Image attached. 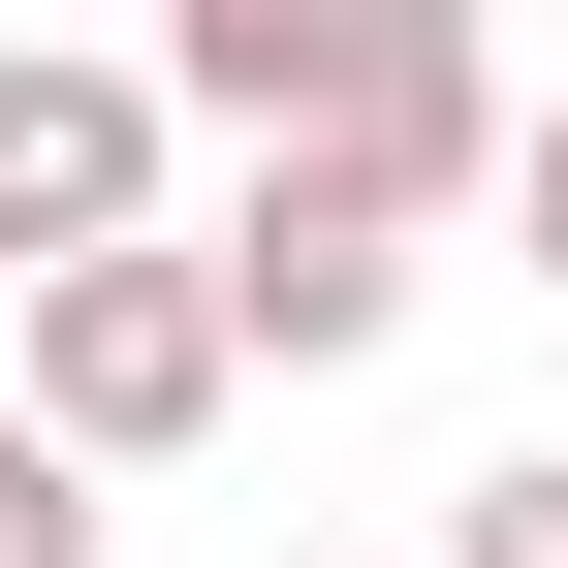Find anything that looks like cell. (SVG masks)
<instances>
[{"instance_id": "cell-1", "label": "cell", "mask_w": 568, "mask_h": 568, "mask_svg": "<svg viewBox=\"0 0 568 568\" xmlns=\"http://www.w3.org/2000/svg\"><path fill=\"white\" fill-rule=\"evenodd\" d=\"M222 379H253L222 253H95V284H32V443H63V474H159V443H222Z\"/></svg>"}, {"instance_id": "cell-4", "label": "cell", "mask_w": 568, "mask_h": 568, "mask_svg": "<svg viewBox=\"0 0 568 568\" xmlns=\"http://www.w3.org/2000/svg\"><path fill=\"white\" fill-rule=\"evenodd\" d=\"M159 95L222 126L253 190H316V159H347V95H379V0H190V32H159Z\"/></svg>"}, {"instance_id": "cell-2", "label": "cell", "mask_w": 568, "mask_h": 568, "mask_svg": "<svg viewBox=\"0 0 568 568\" xmlns=\"http://www.w3.org/2000/svg\"><path fill=\"white\" fill-rule=\"evenodd\" d=\"M159 63H0V253L32 284H95V253H159Z\"/></svg>"}, {"instance_id": "cell-5", "label": "cell", "mask_w": 568, "mask_h": 568, "mask_svg": "<svg viewBox=\"0 0 568 568\" xmlns=\"http://www.w3.org/2000/svg\"><path fill=\"white\" fill-rule=\"evenodd\" d=\"M222 316H253V379H347V347L410 316V253L347 222V190H253V222H222Z\"/></svg>"}, {"instance_id": "cell-8", "label": "cell", "mask_w": 568, "mask_h": 568, "mask_svg": "<svg viewBox=\"0 0 568 568\" xmlns=\"http://www.w3.org/2000/svg\"><path fill=\"white\" fill-rule=\"evenodd\" d=\"M537 284H568V95H537Z\"/></svg>"}, {"instance_id": "cell-6", "label": "cell", "mask_w": 568, "mask_h": 568, "mask_svg": "<svg viewBox=\"0 0 568 568\" xmlns=\"http://www.w3.org/2000/svg\"><path fill=\"white\" fill-rule=\"evenodd\" d=\"M410 568H568V443H506V474H443V537Z\"/></svg>"}, {"instance_id": "cell-7", "label": "cell", "mask_w": 568, "mask_h": 568, "mask_svg": "<svg viewBox=\"0 0 568 568\" xmlns=\"http://www.w3.org/2000/svg\"><path fill=\"white\" fill-rule=\"evenodd\" d=\"M0 568H95V474H63L32 410H0Z\"/></svg>"}, {"instance_id": "cell-3", "label": "cell", "mask_w": 568, "mask_h": 568, "mask_svg": "<svg viewBox=\"0 0 568 568\" xmlns=\"http://www.w3.org/2000/svg\"><path fill=\"white\" fill-rule=\"evenodd\" d=\"M316 190H347L379 253H443L474 190H506V63H474L443 0H379V95H347V159H316Z\"/></svg>"}]
</instances>
